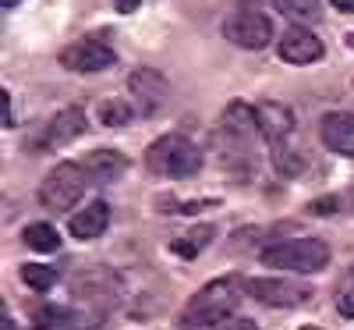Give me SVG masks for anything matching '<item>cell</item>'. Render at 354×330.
<instances>
[{"label": "cell", "instance_id": "6da1fadb", "mask_svg": "<svg viewBox=\"0 0 354 330\" xmlns=\"http://www.w3.org/2000/svg\"><path fill=\"white\" fill-rule=\"evenodd\" d=\"M248 288L241 284V277H216L185 306L177 323H181V330H230Z\"/></svg>", "mask_w": 354, "mask_h": 330}, {"label": "cell", "instance_id": "7a4b0ae2", "mask_svg": "<svg viewBox=\"0 0 354 330\" xmlns=\"http://www.w3.org/2000/svg\"><path fill=\"white\" fill-rule=\"evenodd\" d=\"M145 167L160 177H195L202 171V149L188 135H160L145 149Z\"/></svg>", "mask_w": 354, "mask_h": 330}, {"label": "cell", "instance_id": "3957f363", "mask_svg": "<svg viewBox=\"0 0 354 330\" xmlns=\"http://www.w3.org/2000/svg\"><path fill=\"white\" fill-rule=\"evenodd\" d=\"M262 263L277 266V270H290V274H319L330 266V245L322 238H283V242L262 249Z\"/></svg>", "mask_w": 354, "mask_h": 330}, {"label": "cell", "instance_id": "277c9868", "mask_svg": "<svg viewBox=\"0 0 354 330\" xmlns=\"http://www.w3.org/2000/svg\"><path fill=\"white\" fill-rule=\"evenodd\" d=\"M88 185H93V182H88L85 167L75 164V160H64V164H57V167L43 177L39 202H43L46 209H71Z\"/></svg>", "mask_w": 354, "mask_h": 330}, {"label": "cell", "instance_id": "5b68a950", "mask_svg": "<svg viewBox=\"0 0 354 330\" xmlns=\"http://www.w3.org/2000/svg\"><path fill=\"white\" fill-rule=\"evenodd\" d=\"M248 295L255 298L259 306H270V309H294V306H305L312 302V288L301 281H290V277H252L245 281Z\"/></svg>", "mask_w": 354, "mask_h": 330}, {"label": "cell", "instance_id": "8992f818", "mask_svg": "<svg viewBox=\"0 0 354 330\" xmlns=\"http://www.w3.org/2000/svg\"><path fill=\"white\" fill-rule=\"evenodd\" d=\"M223 36L241 50H266L277 40L270 15L262 11H230L223 18Z\"/></svg>", "mask_w": 354, "mask_h": 330}, {"label": "cell", "instance_id": "52a82bcc", "mask_svg": "<svg viewBox=\"0 0 354 330\" xmlns=\"http://www.w3.org/2000/svg\"><path fill=\"white\" fill-rule=\"evenodd\" d=\"M128 93H131V107L138 117H156L167 107L170 82L156 68H135L128 75Z\"/></svg>", "mask_w": 354, "mask_h": 330}, {"label": "cell", "instance_id": "ba28073f", "mask_svg": "<svg viewBox=\"0 0 354 330\" xmlns=\"http://www.w3.org/2000/svg\"><path fill=\"white\" fill-rule=\"evenodd\" d=\"M61 64L68 71H78V75H96V71H106L117 64V53L106 40L100 36H85L78 43H71L64 53H61Z\"/></svg>", "mask_w": 354, "mask_h": 330}, {"label": "cell", "instance_id": "9c48e42d", "mask_svg": "<svg viewBox=\"0 0 354 330\" xmlns=\"http://www.w3.org/2000/svg\"><path fill=\"white\" fill-rule=\"evenodd\" d=\"M82 132H85V110L82 107H64L43 125V132L32 139V149H61V146L75 142Z\"/></svg>", "mask_w": 354, "mask_h": 330}, {"label": "cell", "instance_id": "30bf717a", "mask_svg": "<svg viewBox=\"0 0 354 330\" xmlns=\"http://www.w3.org/2000/svg\"><path fill=\"white\" fill-rule=\"evenodd\" d=\"M255 121H259V135L273 149L287 146V139L294 135V114H290L287 103H277V100L255 103Z\"/></svg>", "mask_w": 354, "mask_h": 330}, {"label": "cell", "instance_id": "8fae6325", "mask_svg": "<svg viewBox=\"0 0 354 330\" xmlns=\"http://www.w3.org/2000/svg\"><path fill=\"white\" fill-rule=\"evenodd\" d=\"M277 53H280V61H287V64H312V61H319V57L326 53V46H322V40L312 33V28L294 25L277 40Z\"/></svg>", "mask_w": 354, "mask_h": 330}, {"label": "cell", "instance_id": "7c38bea8", "mask_svg": "<svg viewBox=\"0 0 354 330\" xmlns=\"http://www.w3.org/2000/svg\"><path fill=\"white\" fill-rule=\"evenodd\" d=\"M319 135H322V146L330 153L354 160V114L351 110H330L319 121Z\"/></svg>", "mask_w": 354, "mask_h": 330}, {"label": "cell", "instance_id": "4fadbf2b", "mask_svg": "<svg viewBox=\"0 0 354 330\" xmlns=\"http://www.w3.org/2000/svg\"><path fill=\"white\" fill-rule=\"evenodd\" d=\"M220 135L227 139V142H234L245 153L248 149V142H252V135H259V121H255V107H248V103H241V100H234L227 110H223V117H220Z\"/></svg>", "mask_w": 354, "mask_h": 330}, {"label": "cell", "instance_id": "5bb4252c", "mask_svg": "<svg viewBox=\"0 0 354 330\" xmlns=\"http://www.w3.org/2000/svg\"><path fill=\"white\" fill-rule=\"evenodd\" d=\"M82 167H85L93 185H106V182H117L128 171V157L121 149H93L88 157H82Z\"/></svg>", "mask_w": 354, "mask_h": 330}, {"label": "cell", "instance_id": "9a60e30c", "mask_svg": "<svg viewBox=\"0 0 354 330\" xmlns=\"http://www.w3.org/2000/svg\"><path fill=\"white\" fill-rule=\"evenodd\" d=\"M106 227H110V206L103 199H93L88 206H82L78 214H71V220H68V231L78 242H93V238H100Z\"/></svg>", "mask_w": 354, "mask_h": 330}, {"label": "cell", "instance_id": "2e32d148", "mask_svg": "<svg viewBox=\"0 0 354 330\" xmlns=\"http://www.w3.org/2000/svg\"><path fill=\"white\" fill-rule=\"evenodd\" d=\"M213 234H216V227H213V224H195L192 231H181V234H177L174 242H170V249H174L177 256H181V259H195L205 245L213 242Z\"/></svg>", "mask_w": 354, "mask_h": 330}, {"label": "cell", "instance_id": "e0dca14e", "mask_svg": "<svg viewBox=\"0 0 354 330\" xmlns=\"http://www.w3.org/2000/svg\"><path fill=\"white\" fill-rule=\"evenodd\" d=\"M277 11L290 18L298 28H308L322 18V0H277Z\"/></svg>", "mask_w": 354, "mask_h": 330}, {"label": "cell", "instance_id": "ac0fdd59", "mask_svg": "<svg viewBox=\"0 0 354 330\" xmlns=\"http://www.w3.org/2000/svg\"><path fill=\"white\" fill-rule=\"evenodd\" d=\"M21 238H25V245L28 249H36V252H57L61 249V234H57V227L53 224H28L25 231H21Z\"/></svg>", "mask_w": 354, "mask_h": 330}, {"label": "cell", "instance_id": "d6986e66", "mask_svg": "<svg viewBox=\"0 0 354 330\" xmlns=\"http://www.w3.org/2000/svg\"><path fill=\"white\" fill-rule=\"evenodd\" d=\"M21 281L32 291H53V284L61 281V274H57L53 266H46V263H25L21 266Z\"/></svg>", "mask_w": 354, "mask_h": 330}, {"label": "cell", "instance_id": "ffe728a7", "mask_svg": "<svg viewBox=\"0 0 354 330\" xmlns=\"http://www.w3.org/2000/svg\"><path fill=\"white\" fill-rule=\"evenodd\" d=\"M333 302H337V313L354 320V266L344 270V277L337 281V295H333Z\"/></svg>", "mask_w": 354, "mask_h": 330}, {"label": "cell", "instance_id": "44dd1931", "mask_svg": "<svg viewBox=\"0 0 354 330\" xmlns=\"http://www.w3.org/2000/svg\"><path fill=\"white\" fill-rule=\"evenodd\" d=\"M131 114H135L131 103H124V100H106V103L100 107V121L110 125V128H121V125L131 121Z\"/></svg>", "mask_w": 354, "mask_h": 330}, {"label": "cell", "instance_id": "7402d4cb", "mask_svg": "<svg viewBox=\"0 0 354 330\" xmlns=\"http://www.w3.org/2000/svg\"><path fill=\"white\" fill-rule=\"evenodd\" d=\"M337 209H340V199H337V196H326V199L308 202V214H315V217H330V214H337Z\"/></svg>", "mask_w": 354, "mask_h": 330}, {"label": "cell", "instance_id": "603a6c76", "mask_svg": "<svg viewBox=\"0 0 354 330\" xmlns=\"http://www.w3.org/2000/svg\"><path fill=\"white\" fill-rule=\"evenodd\" d=\"M0 96H4V128H15V114H11V93L4 89Z\"/></svg>", "mask_w": 354, "mask_h": 330}, {"label": "cell", "instance_id": "cb8c5ba5", "mask_svg": "<svg viewBox=\"0 0 354 330\" xmlns=\"http://www.w3.org/2000/svg\"><path fill=\"white\" fill-rule=\"evenodd\" d=\"M138 4H142V0H113V8L121 11V15H131V11H138Z\"/></svg>", "mask_w": 354, "mask_h": 330}, {"label": "cell", "instance_id": "d4e9b609", "mask_svg": "<svg viewBox=\"0 0 354 330\" xmlns=\"http://www.w3.org/2000/svg\"><path fill=\"white\" fill-rule=\"evenodd\" d=\"M330 4H333L337 11H347V15H354V0H330Z\"/></svg>", "mask_w": 354, "mask_h": 330}, {"label": "cell", "instance_id": "484cf974", "mask_svg": "<svg viewBox=\"0 0 354 330\" xmlns=\"http://www.w3.org/2000/svg\"><path fill=\"white\" fill-rule=\"evenodd\" d=\"M15 4H18V0H0V8H4V11H11Z\"/></svg>", "mask_w": 354, "mask_h": 330}, {"label": "cell", "instance_id": "4316f807", "mask_svg": "<svg viewBox=\"0 0 354 330\" xmlns=\"http://www.w3.org/2000/svg\"><path fill=\"white\" fill-rule=\"evenodd\" d=\"M0 330H18V327H15V323H4V327H0Z\"/></svg>", "mask_w": 354, "mask_h": 330}, {"label": "cell", "instance_id": "83f0119b", "mask_svg": "<svg viewBox=\"0 0 354 330\" xmlns=\"http://www.w3.org/2000/svg\"><path fill=\"white\" fill-rule=\"evenodd\" d=\"M351 43H354V36H351Z\"/></svg>", "mask_w": 354, "mask_h": 330}]
</instances>
